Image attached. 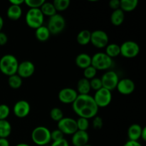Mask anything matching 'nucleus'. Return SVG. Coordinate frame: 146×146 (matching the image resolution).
Returning a JSON list of instances; mask_svg holds the SVG:
<instances>
[{
  "label": "nucleus",
  "instance_id": "obj_1",
  "mask_svg": "<svg viewBox=\"0 0 146 146\" xmlns=\"http://www.w3.org/2000/svg\"><path fill=\"white\" fill-rule=\"evenodd\" d=\"M72 108L78 117L88 120L96 116L99 109L94 97L89 94L78 95L76 99L72 104Z\"/></svg>",
  "mask_w": 146,
  "mask_h": 146
},
{
  "label": "nucleus",
  "instance_id": "obj_2",
  "mask_svg": "<svg viewBox=\"0 0 146 146\" xmlns=\"http://www.w3.org/2000/svg\"><path fill=\"white\" fill-rule=\"evenodd\" d=\"M19 61L12 54H5L0 58V71L7 76L17 74Z\"/></svg>",
  "mask_w": 146,
  "mask_h": 146
},
{
  "label": "nucleus",
  "instance_id": "obj_3",
  "mask_svg": "<svg viewBox=\"0 0 146 146\" xmlns=\"http://www.w3.org/2000/svg\"><path fill=\"white\" fill-rule=\"evenodd\" d=\"M31 140L37 145H47L51 141V131L43 125L36 127L31 132Z\"/></svg>",
  "mask_w": 146,
  "mask_h": 146
},
{
  "label": "nucleus",
  "instance_id": "obj_4",
  "mask_svg": "<svg viewBox=\"0 0 146 146\" xmlns=\"http://www.w3.org/2000/svg\"><path fill=\"white\" fill-rule=\"evenodd\" d=\"M113 65V58H110L104 52H98L91 56V66L96 71H106Z\"/></svg>",
  "mask_w": 146,
  "mask_h": 146
},
{
  "label": "nucleus",
  "instance_id": "obj_5",
  "mask_svg": "<svg viewBox=\"0 0 146 146\" xmlns=\"http://www.w3.org/2000/svg\"><path fill=\"white\" fill-rule=\"evenodd\" d=\"M25 21L29 27L36 29L43 25L44 16L40 9H29L26 14Z\"/></svg>",
  "mask_w": 146,
  "mask_h": 146
},
{
  "label": "nucleus",
  "instance_id": "obj_6",
  "mask_svg": "<svg viewBox=\"0 0 146 146\" xmlns=\"http://www.w3.org/2000/svg\"><path fill=\"white\" fill-rule=\"evenodd\" d=\"M66 27V20L62 15L56 14L49 17L48 20L47 28L50 34L52 35H58L61 34Z\"/></svg>",
  "mask_w": 146,
  "mask_h": 146
},
{
  "label": "nucleus",
  "instance_id": "obj_7",
  "mask_svg": "<svg viewBox=\"0 0 146 146\" xmlns=\"http://www.w3.org/2000/svg\"><path fill=\"white\" fill-rule=\"evenodd\" d=\"M121 55L125 58H135L139 54L141 48L135 41L128 40L120 46Z\"/></svg>",
  "mask_w": 146,
  "mask_h": 146
},
{
  "label": "nucleus",
  "instance_id": "obj_8",
  "mask_svg": "<svg viewBox=\"0 0 146 146\" xmlns=\"http://www.w3.org/2000/svg\"><path fill=\"white\" fill-rule=\"evenodd\" d=\"M93 97L98 108H105L112 101V92L105 88H101L96 91Z\"/></svg>",
  "mask_w": 146,
  "mask_h": 146
},
{
  "label": "nucleus",
  "instance_id": "obj_9",
  "mask_svg": "<svg viewBox=\"0 0 146 146\" xmlns=\"http://www.w3.org/2000/svg\"><path fill=\"white\" fill-rule=\"evenodd\" d=\"M109 38L106 31L103 30H95L91 34V41L94 47L97 48H104L108 44Z\"/></svg>",
  "mask_w": 146,
  "mask_h": 146
},
{
  "label": "nucleus",
  "instance_id": "obj_10",
  "mask_svg": "<svg viewBox=\"0 0 146 146\" xmlns=\"http://www.w3.org/2000/svg\"><path fill=\"white\" fill-rule=\"evenodd\" d=\"M103 88H105L112 91L116 88L117 84L119 81V77L115 71L108 70L101 78Z\"/></svg>",
  "mask_w": 146,
  "mask_h": 146
},
{
  "label": "nucleus",
  "instance_id": "obj_11",
  "mask_svg": "<svg viewBox=\"0 0 146 146\" xmlns=\"http://www.w3.org/2000/svg\"><path fill=\"white\" fill-rule=\"evenodd\" d=\"M58 129L61 131L64 135H72L76 131H78L76 120L70 117H64L58 122Z\"/></svg>",
  "mask_w": 146,
  "mask_h": 146
},
{
  "label": "nucleus",
  "instance_id": "obj_12",
  "mask_svg": "<svg viewBox=\"0 0 146 146\" xmlns=\"http://www.w3.org/2000/svg\"><path fill=\"white\" fill-rule=\"evenodd\" d=\"M31 111V106L29 103L25 100H20L15 103L13 107V113L14 115L19 118H24L28 116Z\"/></svg>",
  "mask_w": 146,
  "mask_h": 146
},
{
  "label": "nucleus",
  "instance_id": "obj_13",
  "mask_svg": "<svg viewBox=\"0 0 146 146\" xmlns=\"http://www.w3.org/2000/svg\"><path fill=\"white\" fill-rule=\"evenodd\" d=\"M76 90L71 88H64L60 90L58 98L60 102L64 104H72L78 96Z\"/></svg>",
  "mask_w": 146,
  "mask_h": 146
},
{
  "label": "nucleus",
  "instance_id": "obj_14",
  "mask_svg": "<svg viewBox=\"0 0 146 146\" xmlns=\"http://www.w3.org/2000/svg\"><path fill=\"white\" fill-rule=\"evenodd\" d=\"M35 72V66L30 61H24L19 64L17 74L21 78H27L32 76Z\"/></svg>",
  "mask_w": 146,
  "mask_h": 146
},
{
  "label": "nucleus",
  "instance_id": "obj_15",
  "mask_svg": "<svg viewBox=\"0 0 146 146\" xmlns=\"http://www.w3.org/2000/svg\"><path fill=\"white\" fill-rule=\"evenodd\" d=\"M116 89L122 95H130L135 91V84L131 78H122L119 79V81L117 84Z\"/></svg>",
  "mask_w": 146,
  "mask_h": 146
},
{
  "label": "nucleus",
  "instance_id": "obj_16",
  "mask_svg": "<svg viewBox=\"0 0 146 146\" xmlns=\"http://www.w3.org/2000/svg\"><path fill=\"white\" fill-rule=\"evenodd\" d=\"M89 135L87 131H77L71 137V143L74 146H84L88 144Z\"/></svg>",
  "mask_w": 146,
  "mask_h": 146
},
{
  "label": "nucleus",
  "instance_id": "obj_17",
  "mask_svg": "<svg viewBox=\"0 0 146 146\" xmlns=\"http://www.w3.org/2000/svg\"><path fill=\"white\" fill-rule=\"evenodd\" d=\"M143 127L138 123H133L128 129V137L129 141H138L141 138Z\"/></svg>",
  "mask_w": 146,
  "mask_h": 146
},
{
  "label": "nucleus",
  "instance_id": "obj_18",
  "mask_svg": "<svg viewBox=\"0 0 146 146\" xmlns=\"http://www.w3.org/2000/svg\"><path fill=\"white\" fill-rule=\"evenodd\" d=\"M75 64L78 68L85 69L91 66V56L86 53H81L76 57Z\"/></svg>",
  "mask_w": 146,
  "mask_h": 146
},
{
  "label": "nucleus",
  "instance_id": "obj_19",
  "mask_svg": "<svg viewBox=\"0 0 146 146\" xmlns=\"http://www.w3.org/2000/svg\"><path fill=\"white\" fill-rule=\"evenodd\" d=\"M7 16L8 19L12 21L19 19L22 16V8L21 6L11 5L8 7L7 11Z\"/></svg>",
  "mask_w": 146,
  "mask_h": 146
},
{
  "label": "nucleus",
  "instance_id": "obj_20",
  "mask_svg": "<svg viewBox=\"0 0 146 146\" xmlns=\"http://www.w3.org/2000/svg\"><path fill=\"white\" fill-rule=\"evenodd\" d=\"M110 19H111V22L113 25L115 26V27L121 26L125 20V13L121 9L114 10L112 14H111Z\"/></svg>",
  "mask_w": 146,
  "mask_h": 146
},
{
  "label": "nucleus",
  "instance_id": "obj_21",
  "mask_svg": "<svg viewBox=\"0 0 146 146\" xmlns=\"http://www.w3.org/2000/svg\"><path fill=\"white\" fill-rule=\"evenodd\" d=\"M76 91L78 95H87L91 91L89 80L85 78H82L78 80L77 83Z\"/></svg>",
  "mask_w": 146,
  "mask_h": 146
},
{
  "label": "nucleus",
  "instance_id": "obj_22",
  "mask_svg": "<svg viewBox=\"0 0 146 146\" xmlns=\"http://www.w3.org/2000/svg\"><path fill=\"white\" fill-rule=\"evenodd\" d=\"M50 36H51V34L46 26L42 25L35 29V37L38 41H41V42L47 41L49 39Z\"/></svg>",
  "mask_w": 146,
  "mask_h": 146
},
{
  "label": "nucleus",
  "instance_id": "obj_23",
  "mask_svg": "<svg viewBox=\"0 0 146 146\" xmlns=\"http://www.w3.org/2000/svg\"><path fill=\"white\" fill-rule=\"evenodd\" d=\"M138 0H121L120 9L125 12H131L138 7Z\"/></svg>",
  "mask_w": 146,
  "mask_h": 146
},
{
  "label": "nucleus",
  "instance_id": "obj_24",
  "mask_svg": "<svg viewBox=\"0 0 146 146\" xmlns=\"http://www.w3.org/2000/svg\"><path fill=\"white\" fill-rule=\"evenodd\" d=\"M11 125L7 120H0V138H7L11 133Z\"/></svg>",
  "mask_w": 146,
  "mask_h": 146
},
{
  "label": "nucleus",
  "instance_id": "obj_25",
  "mask_svg": "<svg viewBox=\"0 0 146 146\" xmlns=\"http://www.w3.org/2000/svg\"><path fill=\"white\" fill-rule=\"evenodd\" d=\"M91 32L89 30L84 29L80 31L76 36V41L78 44L81 46H86L91 41Z\"/></svg>",
  "mask_w": 146,
  "mask_h": 146
},
{
  "label": "nucleus",
  "instance_id": "obj_26",
  "mask_svg": "<svg viewBox=\"0 0 146 146\" xmlns=\"http://www.w3.org/2000/svg\"><path fill=\"white\" fill-rule=\"evenodd\" d=\"M40 10L43 15L48 17H51L57 14V11H56L54 5H53V3L48 2V1H44V4L40 7Z\"/></svg>",
  "mask_w": 146,
  "mask_h": 146
},
{
  "label": "nucleus",
  "instance_id": "obj_27",
  "mask_svg": "<svg viewBox=\"0 0 146 146\" xmlns=\"http://www.w3.org/2000/svg\"><path fill=\"white\" fill-rule=\"evenodd\" d=\"M106 54L108 55L110 58H113L121 55V50H120V45L113 43V44H108L106 47Z\"/></svg>",
  "mask_w": 146,
  "mask_h": 146
},
{
  "label": "nucleus",
  "instance_id": "obj_28",
  "mask_svg": "<svg viewBox=\"0 0 146 146\" xmlns=\"http://www.w3.org/2000/svg\"><path fill=\"white\" fill-rule=\"evenodd\" d=\"M22 78L17 74L9 76L8 84L9 87H11L13 89H18V88H21V86H22Z\"/></svg>",
  "mask_w": 146,
  "mask_h": 146
},
{
  "label": "nucleus",
  "instance_id": "obj_29",
  "mask_svg": "<svg viewBox=\"0 0 146 146\" xmlns=\"http://www.w3.org/2000/svg\"><path fill=\"white\" fill-rule=\"evenodd\" d=\"M52 3L56 11H65L71 4V1L69 0H55Z\"/></svg>",
  "mask_w": 146,
  "mask_h": 146
},
{
  "label": "nucleus",
  "instance_id": "obj_30",
  "mask_svg": "<svg viewBox=\"0 0 146 146\" xmlns=\"http://www.w3.org/2000/svg\"><path fill=\"white\" fill-rule=\"evenodd\" d=\"M50 117H51V119L54 121L58 123V121H61L63 118H64V113H63V111L60 109L58 107H55V108H53L50 111Z\"/></svg>",
  "mask_w": 146,
  "mask_h": 146
},
{
  "label": "nucleus",
  "instance_id": "obj_31",
  "mask_svg": "<svg viewBox=\"0 0 146 146\" xmlns=\"http://www.w3.org/2000/svg\"><path fill=\"white\" fill-rule=\"evenodd\" d=\"M76 124L77 128H78V131H87V130L89 128V120L84 118H80L79 117L76 120Z\"/></svg>",
  "mask_w": 146,
  "mask_h": 146
},
{
  "label": "nucleus",
  "instance_id": "obj_32",
  "mask_svg": "<svg viewBox=\"0 0 146 146\" xmlns=\"http://www.w3.org/2000/svg\"><path fill=\"white\" fill-rule=\"evenodd\" d=\"M96 69L94 67H93L92 66H90L87 67L86 68L84 69V78L89 80V81L91 79H92V78H95L96 76Z\"/></svg>",
  "mask_w": 146,
  "mask_h": 146
},
{
  "label": "nucleus",
  "instance_id": "obj_33",
  "mask_svg": "<svg viewBox=\"0 0 146 146\" xmlns=\"http://www.w3.org/2000/svg\"><path fill=\"white\" fill-rule=\"evenodd\" d=\"M44 1V0H24V4L29 9H40Z\"/></svg>",
  "mask_w": 146,
  "mask_h": 146
},
{
  "label": "nucleus",
  "instance_id": "obj_34",
  "mask_svg": "<svg viewBox=\"0 0 146 146\" xmlns=\"http://www.w3.org/2000/svg\"><path fill=\"white\" fill-rule=\"evenodd\" d=\"M9 115V107L7 104H0V120H7Z\"/></svg>",
  "mask_w": 146,
  "mask_h": 146
},
{
  "label": "nucleus",
  "instance_id": "obj_35",
  "mask_svg": "<svg viewBox=\"0 0 146 146\" xmlns=\"http://www.w3.org/2000/svg\"><path fill=\"white\" fill-rule=\"evenodd\" d=\"M90 82V86H91V89L94 90V91H98L100 88H103L102 82H101V78H92L89 81Z\"/></svg>",
  "mask_w": 146,
  "mask_h": 146
},
{
  "label": "nucleus",
  "instance_id": "obj_36",
  "mask_svg": "<svg viewBox=\"0 0 146 146\" xmlns=\"http://www.w3.org/2000/svg\"><path fill=\"white\" fill-rule=\"evenodd\" d=\"M92 125L93 128L96 130H100L103 128V125H104V121L101 117L95 116L94 118H93V121H92Z\"/></svg>",
  "mask_w": 146,
  "mask_h": 146
},
{
  "label": "nucleus",
  "instance_id": "obj_37",
  "mask_svg": "<svg viewBox=\"0 0 146 146\" xmlns=\"http://www.w3.org/2000/svg\"><path fill=\"white\" fill-rule=\"evenodd\" d=\"M64 133H63L61 131H59L58 128L51 131V141H53V142H54V141H60V140L61 139H64Z\"/></svg>",
  "mask_w": 146,
  "mask_h": 146
},
{
  "label": "nucleus",
  "instance_id": "obj_38",
  "mask_svg": "<svg viewBox=\"0 0 146 146\" xmlns=\"http://www.w3.org/2000/svg\"><path fill=\"white\" fill-rule=\"evenodd\" d=\"M50 146H69V143L65 138H64L60 141H54Z\"/></svg>",
  "mask_w": 146,
  "mask_h": 146
},
{
  "label": "nucleus",
  "instance_id": "obj_39",
  "mask_svg": "<svg viewBox=\"0 0 146 146\" xmlns=\"http://www.w3.org/2000/svg\"><path fill=\"white\" fill-rule=\"evenodd\" d=\"M108 5L113 10H116L120 9V1L119 0H111L108 3Z\"/></svg>",
  "mask_w": 146,
  "mask_h": 146
},
{
  "label": "nucleus",
  "instance_id": "obj_40",
  "mask_svg": "<svg viewBox=\"0 0 146 146\" xmlns=\"http://www.w3.org/2000/svg\"><path fill=\"white\" fill-rule=\"evenodd\" d=\"M8 41V37L5 33L0 31V46H4Z\"/></svg>",
  "mask_w": 146,
  "mask_h": 146
},
{
  "label": "nucleus",
  "instance_id": "obj_41",
  "mask_svg": "<svg viewBox=\"0 0 146 146\" xmlns=\"http://www.w3.org/2000/svg\"><path fill=\"white\" fill-rule=\"evenodd\" d=\"M123 146H143L142 144L141 143H139L138 141H129L128 140Z\"/></svg>",
  "mask_w": 146,
  "mask_h": 146
},
{
  "label": "nucleus",
  "instance_id": "obj_42",
  "mask_svg": "<svg viewBox=\"0 0 146 146\" xmlns=\"http://www.w3.org/2000/svg\"><path fill=\"white\" fill-rule=\"evenodd\" d=\"M9 4L11 5L21 6L22 4H24V0H10Z\"/></svg>",
  "mask_w": 146,
  "mask_h": 146
},
{
  "label": "nucleus",
  "instance_id": "obj_43",
  "mask_svg": "<svg viewBox=\"0 0 146 146\" xmlns=\"http://www.w3.org/2000/svg\"><path fill=\"white\" fill-rule=\"evenodd\" d=\"M0 146H10L7 138H0Z\"/></svg>",
  "mask_w": 146,
  "mask_h": 146
},
{
  "label": "nucleus",
  "instance_id": "obj_44",
  "mask_svg": "<svg viewBox=\"0 0 146 146\" xmlns=\"http://www.w3.org/2000/svg\"><path fill=\"white\" fill-rule=\"evenodd\" d=\"M141 138L143 141H146V128L145 127H143V130H142V132H141Z\"/></svg>",
  "mask_w": 146,
  "mask_h": 146
},
{
  "label": "nucleus",
  "instance_id": "obj_45",
  "mask_svg": "<svg viewBox=\"0 0 146 146\" xmlns=\"http://www.w3.org/2000/svg\"><path fill=\"white\" fill-rule=\"evenodd\" d=\"M3 27H4V19L1 16H0V31H1Z\"/></svg>",
  "mask_w": 146,
  "mask_h": 146
},
{
  "label": "nucleus",
  "instance_id": "obj_46",
  "mask_svg": "<svg viewBox=\"0 0 146 146\" xmlns=\"http://www.w3.org/2000/svg\"><path fill=\"white\" fill-rule=\"evenodd\" d=\"M15 146H31V145H29L27 143H18Z\"/></svg>",
  "mask_w": 146,
  "mask_h": 146
},
{
  "label": "nucleus",
  "instance_id": "obj_47",
  "mask_svg": "<svg viewBox=\"0 0 146 146\" xmlns=\"http://www.w3.org/2000/svg\"><path fill=\"white\" fill-rule=\"evenodd\" d=\"M84 146H93V145H89V144H86V145H84Z\"/></svg>",
  "mask_w": 146,
  "mask_h": 146
}]
</instances>
